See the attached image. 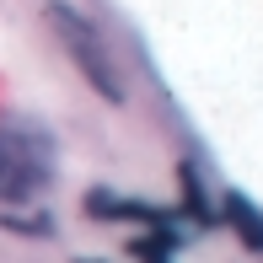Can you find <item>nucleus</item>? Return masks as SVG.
Returning <instances> with one entry per match:
<instances>
[{"instance_id":"nucleus-1","label":"nucleus","mask_w":263,"mask_h":263,"mask_svg":"<svg viewBox=\"0 0 263 263\" xmlns=\"http://www.w3.org/2000/svg\"><path fill=\"white\" fill-rule=\"evenodd\" d=\"M54 177V145L38 129H0V204H27Z\"/></svg>"}]
</instances>
